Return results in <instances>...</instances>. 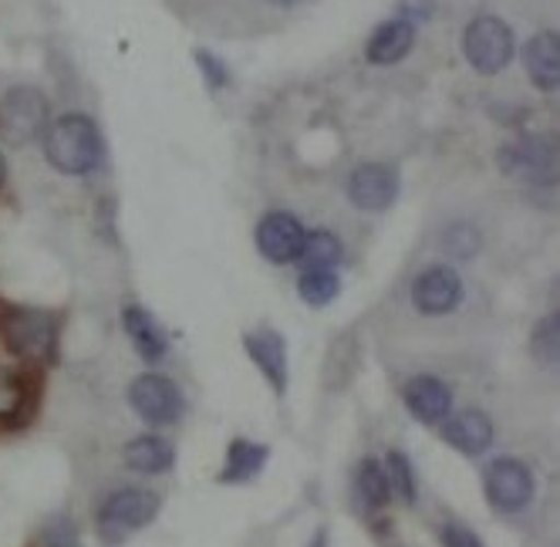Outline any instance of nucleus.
Returning <instances> with one entry per match:
<instances>
[{
    "label": "nucleus",
    "instance_id": "f257e3e1",
    "mask_svg": "<svg viewBox=\"0 0 560 547\" xmlns=\"http://www.w3.org/2000/svg\"><path fill=\"white\" fill-rule=\"evenodd\" d=\"M48 163L65 176H85L102 160V132L82 112L61 115L45 136Z\"/></svg>",
    "mask_w": 560,
    "mask_h": 547
},
{
    "label": "nucleus",
    "instance_id": "f03ea898",
    "mask_svg": "<svg viewBox=\"0 0 560 547\" xmlns=\"http://www.w3.org/2000/svg\"><path fill=\"white\" fill-rule=\"evenodd\" d=\"M159 500L152 490H139V487H126L115 490L102 507H98V537L108 547L126 544L132 534H139L142 527H149L159 514Z\"/></svg>",
    "mask_w": 560,
    "mask_h": 547
},
{
    "label": "nucleus",
    "instance_id": "7ed1b4c3",
    "mask_svg": "<svg viewBox=\"0 0 560 547\" xmlns=\"http://www.w3.org/2000/svg\"><path fill=\"white\" fill-rule=\"evenodd\" d=\"M0 331H4V341L11 348V356L42 365L45 359H55L58 348V322L48 315V311L37 307H8L4 318H0Z\"/></svg>",
    "mask_w": 560,
    "mask_h": 547
},
{
    "label": "nucleus",
    "instance_id": "20e7f679",
    "mask_svg": "<svg viewBox=\"0 0 560 547\" xmlns=\"http://www.w3.org/2000/svg\"><path fill=\"white\" fill-rule=\"evenodd\" d=\"M48 126V95L34 85H18L0 102V139L8 146H27L42 139Z\"/></svg>",
    "mask_w": 560,
    "mask_h": 547
},
{
    "label": "nucleus",
    "instance_id": "39448f33",
    "mask_svg": "<svg viewBox=\"0 0 560 547\" xmlns=\"http://www.w3.org/2000/svg\"><path fill=\"white\" fill-rule=\"evenodd\" d=\"M483 490L497 514H520L534 500V474L524 459L497 456L483 474Z\"/></svg>",
    "mask_w": 560,
    "mask_h": 547
},
{
    "label": "nucleus",
    "instance_id": "423d86ee",
    "mask_svg": "<svg viewBox=\"0 0 560 547\" xmlns=\"http://www.w3.org/2000/svg\"><path fill=\"white\" fill-rule=\"evenodd\" d=\"M463 51L479 74H500L513 58V31L500 18H476L463 34Z\"/></svg>",
    "mask_w": 560,
    "mask_h": 547
},
{
    "label": "nucleus",
    "instance_id": "0eeeda50",
    "mask_svg": "<svg viewBox=\"0 0 560 547\" xmlns=\"http://www.w3.org/2000/svg\"><path fill=\"white\" fill-rule=\"evenodd\" d=\"M500 170L527 186H553L557 179V149L550 136H530L520 139L506 149H500Z\"/></svg>",
    "mask_w": 560,
    "mask_h": 547
},
{
    "label": "nucleus",
    "instance_id": "6e6552de",
    "mask_svg": "<svg viewBox=\"0 0 560 547\" xmlns=\"http://www.w3.org/2000/svg\"><path fill=\"white\" fill-rule=\"evenodd\" d=\"M129 406L149 426H173L183 416V393L173 379L145 372L129 385Z\"/></svg>",
    "mask_w": 560,
    "mask_h": 547
},
{
    "label": "nucleus",
    "instance_id": "1a4fd4ad",
    "mask_svg": "<svg viewBox=\"0 0 560 547\" xmlns=\"http://www.w3.org/2000/svg\"><path fill=\"white\" fill-rule=\"evenodd\" d=\"M257 251L270 260V264H294L304 251V241H307V230L304 223L294 217V213H284V210H273L267 213L260 223H257Z\"/></svg>",
    "mask_w": 560,
    "mask_h": 547
},
{
    "label": "nucleus",
    "instance_id": "9d476101",
    "mask_svg": "<svg viewBox=\"0 0 560 547\" xmlns=\"http://www.w3.org/2000/svg\"><path fill=\"white\" fill-rule=\"evenodd\" d=\"M459 301H463V278L446 264L425 267L412 281V304L422 315H432V318L450 315V311L459 307Z\"/></svg>",
    "mask_w": 560,
    "mask_h": 547
},
{
    "label": "nucleus",
    "instance_id": "9b49d317",
    "mask_svg": "<svg viewBox=\"0 0 560 547\" xmlns=\"http://www.w3.org/2000/svg\"><path fill=\"white\" fill-rule=\"evenodd\" d=\"M398 197V173L382 163H365L358 166L348 179V200L365 210V213H382L395 203Z\"/></svg>",
    "mask_w": 560,
    "mask_h": 547
},
{
    "label": "nucleus",
    "instance_id": "f8f14e48",
    "mask_svg": "<svg viewBox=\"0 0 560 547\" xmlns=\"http://www.w3.org/2000/svg\"><path fill=\"white\" fill-rule=\"evenodd\" d=\"M402 399H406V409L412 412V419H419L422 426H435L453 412V388L439 375L409 379Z\"/></svg>",
    "mask_w": 560,
    "mask_h": 547
},
{
    "label": "nucleus",
    "instance_id": "ddd939ff",
    "mask_svg": "<svg viewBox=\"0 0 560 547\" xmlns=\"http://www.w3.org/2000/svg\"><path fill=\"white\" fill-rule=\"evenodd\" d=\"M244 348H247L250 362L260 369V375L270 382L273 393L284 396L288 393V345H284V338L270 328H260L244 338Z\"/></svg>",
    "mask_w": 560,
    "mask_h": 547
},
{
    "label": "nucleus",
    "instance_id": "4468645a",
    "mask_svg": "<svg viewBox=\"0 0 560 547\" xmlns=\"http://www.w3.org/2000/svg\"><path fill=\"white\" fill-rule=\"evenodd\" d=\"M443 440L459 450L463 456H483L493 446V422L479 409H463L456 416H446Z\"/></svg>",
    "mask_w": 560,
    "mask_h": 547
},
{
    "label": "nucleus",
    "instance_id": "2eb2a0df",
    "mask_svg": "<svg viewBox=\"0 0 560 547\" xmlns=\"http://www.w3.org/2000/svg\"><path fill=\"white\" fill-rule=\"evenodd\" d=\"M524 65L540 92H553L560 85V42L553 31H540L530 37L524 48Z\"/></svg>",
    "mask_w": 560,
    "mask_h": 547
},
{
    "label": "nucleus",
    "instance_id": "dca6fc26",
    "mask_svg": "<svg viewBox=\"0 0 560 547\" xmlns=\"http://www.w3.org/2000/svg\"><path fill=\"white\" fill-rule=\"evenodd\" d=\"M416 45V24L409 18H395V21H385L365 48V58L372 65H395L402 61Z\"/></svg>",
    "mask_w": 560,
    "mask_h": 547
},
{
    "label": "nucleus",
    "instance_id": "f3484780",
    "mask_svg": "<svg viewBox=\"0 0 560 547\" xmlns=\"http://www.w3.org/2000/svg\"><path fill=\"white\" fill-rule=\"evenodd\" d=\"M122 328H126L129 341L136 345V351H139V359H142V362H159V359H166L170 341H166L163 328L155 325V318L149 315L145 307H139V304L122 307Z\"/></svg>",
    "mask_w": 560,
    "mask_h": 547
},
{
    "label": "nucleus",
    "instance_id": "a211bd4d",
    "mask_svg": "<svg viewBox=\"0 0 560 547\" xmlns=\"http://www.w3.org/2000/svg\"><path fill=\"white\" fill-rule=\"evenodd\" d=\"M270 459V446L250 443V440H233L226 446V463L220 470V484H250L254 477L264 474V466Z\"/></svg>",
    "mask_w": 560,
    "mask_h": 547
},
{
    "label": "nucleus",
    "instance_id": "6ab92c4d",
    "mask_svg": "<svg viewBox=\"0 0 560 547\" xmlns=\"http://www.w3.org/2000/svg\"><path fill=\"white\" fill-rule=\"evenodd\" d=\"M122 459H126L129 470L155 477V474L173 470L176 453H173V446L166 440H159V437H136L132 443H126Z\"/></svg>",
    "mask_w": 560,
    "mask_h": 547
},
{
    "label": "nucleus",
    "instance_id": "aec40b11",
    "mask_svg": "<svg viewBox=\"0 0 560 547\" xmlns=\"http://www.w3.org/2000/svg\"><path fill=\"white\" fill-rule=\"evenodd\" d=\"M354 490H358V500L369 514H378L385 507L395 500L392 497V487H388V474H385V463L378 459H362L354 474Z\"/></svg>",
    "mask_w": 560,
    "mask_h": 547
},
{
    "label": "nucleus",
    "instance_id": "412c9836",
    "mask_svg": "<svg viewBox=\"0 0 560 547\" xmlns=\"http://www.w3.org/2000/svg\"><path fill=\"white\" fill-rule=\"evenodd\" d=\"M304 264V270H335V264L341 260V241L328 230L307 233L304 251L298 257Z\"/></svg>",
    "mask_w": 560,
    "mask_h": 547
},
{
    "label": "nucleus",
    "instance_id": "4be33fe9",
    "mask_svg": "<svg viewBox=\"0 0 560 547\" xmlns=\"http://www.w3.org/2000/svg\"><path fill=\"white\" fill-rule=\"evenodd\" d=\"M341 291V281L335 270H304L298 281V294L311 307H328Z\"/></svg>",
    "mask_w": 560,
    "mask_h": 547
},
{
    "label": "nucleus",
    "instance_id": "5701e85b",
    "mask_svg": "<svg viewBox=\"0 0 560 547\" xmlns=\"http://www.w3.org/2000/svg\"><path fill=\"white\" fill-rule=\"evenodd\" d=\"M385 474H388V487H392V497H398L402 503H416V470L406 453L392 450L388 459H385Z\"/></svg>",
    "mask_w": 560,
    "mask_h": 547
},
{
    "label": "nucleus",
    "instance_id": "b1692460",
    "mask_svg": "<svg viewBox=\"0 0 560 547\" xmlns=\"http://www.w3.org/2000/svg\"><path fill=\"white\" fill-rule=\"evenodd\" d=\"M557 328H560V318H557V315H547V318L537 325L534 338H530V345H534V351H537V359L547 362V365H557V356H560Z\"/></svg>",
    "mask_w": 560,
    "mask_h": 547
},
{
    "label": "nucleus",
    "instance_id": "393cba45",
    "mask_svg": "<svg viewBox=\"0 0 560 547\" xmlns=\"http://www.w3.org/2000/svg\"><path fill=\"white\" fill-rule=\"evenodd\" d=\"M45 547H82V537H78V531L68 517L58 514L45 527Z\"/></svg>",
    "mask_w": 560,
    "mask_h": 547
},
{
    "label": "nucleus",
    "instance_id": "a878e982",
    "mask_svg": "<svg viewBox=\"0 0 560 547\" xmlns=\"http://www.w3.org/2000/svg\"><path fill=\"white\" fill-rule=\"evenodd\" d=\"M196 65H199V71H203L207 85H210L213 92H220V89L226 85V65H223L217 55H210V51L199 48V51H196Z\"/></svg>",
    "mask_w": 560,
    "mask_h": 547
},
{
    "label": "nucleus",
    "instance_id": "bb28decb",
    "mask_svg": "<svg viewBox=\"0 0 560 547\" xmlns=\"http://www.w3.org/2000/svg\"><path fill=\"white\" fill-rule=\"evenodd\" d=\"M446 251H453V254H459V257L476 254V251H479V233H476V230H469V226H456V230H450V233H446Z\"/></svg>",
    "mask_w": 560,
    "mask_h": 547
},
{
    "label": "nucleus",
    "instance_id": "cd10ccee",
    "mask_svg": "<svg viewBox=\"0 0 560 547\" xmlns=\"http://www.w3.org/2000/svg\"><path fill=\"white\" fill-rule=\"evenodd\" d=\"M439 540H443V547H487L483 540H479L469 527L463 524H446L443 531H439Z\"/></svg>",
    "mask_w": 560,
    "mask_h": 547
},
{
    "label": "nucleus",
    "instance_id": "c85d7f7f",
    "mask_svg": "<svg viewBox=\"0 0 560 547\" xmlns=\"http://www.w3.org/2000/svg\"><path fill=\"white\" fill-rule=\"evenodd\" d=\"M307 547H328V531H317V534H314V540H311Z\"/></svg>",
    "mask_w": 560,
    "mask_h": 547
},
{
    "label": "nucleus",
    "instance_id": "c756f323",
    "mask_svg": "<svg viewBox=\"0 0 560 547\" xmlns=\"http://www.w3.org/2000/svg\"><path fill=\"white\" fill-rule=\"evenodd\" d=\"M4 173H8L4 170V155H0V186H4Z\"/></svg>",
    "mask_w": 560,
    "mask_h": 547
},
{
    "label": "nucleus",
    "instance_id": "7c9ffc66",
    "mask_svg": "<svg viewBox=\"0 0 560 547\" xmlns=\"http://www.w3.org/2000/svg\"><path fill=\"white\" fill-rule=\"evenodd\" d=\"M273 4H294V0H273Z\"/></svg>",
    "mask_w": 560,
    "mask_h": 547
}]
</instances>
